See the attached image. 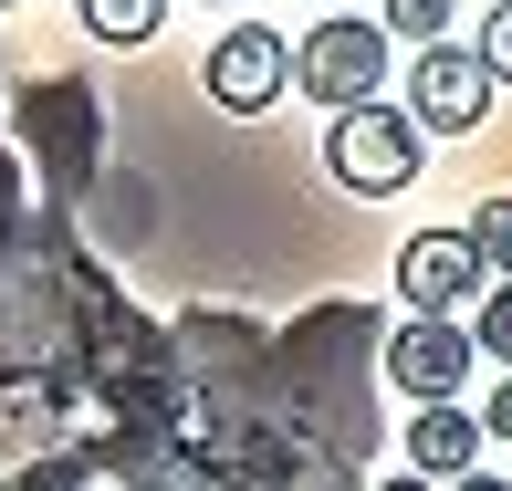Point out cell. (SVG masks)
<instances>
[{"mask_svg":"<svg viewBox=\"0 0 512 491\" xmlns=\"http://www.w3.org/2000/svg\"><path fill=\"white\" fill-rule=\"evenodd\" d=\"M11 126H21V157L42 168V189H53V199H74L84 178L105 168V105H95V84H84V74H32V84H21V105H11Z\"/></svg>","mask_w":512,"mask_h":491,"instance_id":"1","label":"cell"},{"mask_svg":"<svg viewBox=\"0 0 512 491\" xmlns=\"http://www.w3.org/2000/svg\"><path fill=\"white\" fill-rule=\"evenodd\" d=\"M387 21H314L304 42H293V95H314L324 115H345V105H377V84H387Z\"/></svg>","mask_w":512,"mask_h":491,"instance_id":"2","label":"cell"},{"mask_svg":"<svg viewBox=\"0 0 512 491\" xmlns=\"http://www.w3.org/2000/svg\"><path fill=\"white\" fill-rule=\"evenodd\" d=\"M324 168L356 199H398L418 178V115L408 105H345L335 126H324Z\"/></svg>","mask_w":512,"mask_h":491,"instance_id":"3","label":"cell"},{"mask_svg":"<svg viewBox=\"0 0 512 491\" xmlns=\"http://www.w3.org/2000/svg\"><path fill=\"white\" fill-rule=\"evenodd\" d=\"M199 84H209V105H220V115H272V105L293 95V42L262 32V21H230V32L209 42Z\"/></svg>","mask_w":512,"mask_h":491,"instance_id":"4","label":"cell"},{"mask_svg":"<svg viewBox=\"0 0 512 491\" xmlns=\"http://www.w3.org/2000/svg\"><path fill=\"white\" fill-rule=\"evenodd\" d=\"M492 63H481V42L460 53V42H418V63H408V115H418V136H471L481 115H492Z\"/></svg>","mask_w":512,"mask_h":491,"instance_id":"5","label":"cell"},{"mask_svg":"<svg viewBox=\"0 0 512 491\" xmlns=\"http://www.w3.org/2000/svg\"><path fill=\"white\" fill-rule=\"evenodd\" d=\"M481 293H492V262H481L471 230H418V241H398V303L408 314H460Z\"/></svg>","mask_w":512,"mask_h":491,"instance_id":"6","label":"cell"},{"mask_svg":"<svg viewBox=\"0 0 512 491\" xmlns=\"http://www.w3.org/2000/svg\"><path fill=\"white\" fill-rule=\"evenodd\" d=\"M471 356H481V335H460L450 314H408L398 335H387V387L418 397V408H439V397L471 387Z\"/></svg>","mask_w":512,"mask_h":491,"instance_id":"7","label":"cell"},{"mask_svg":"<svg viewBox=\"0 0 512 491\" xmlns=\"http://www.w3.org/2000/svg\"><path fill=\"white\" fill-rule=\"evenodd\" d=\"M481 418L460 408V397H439V408H418L408 418V471H429V481H460V471H481Z\"/></svg>","mask_w":512,"mask_h":491,"instance_id":"8","label":"cell"},{"mask_svg":"<svg viewBox=\"0 0 512 491\" xmlns=\"http://www.w3.org/2000/svg\"><path fill=\"white\" fill-rule=\"evenodd\" d=\"M157 21H168V0H84L95 42H157Z\"/></svg>","mask_w":512,"mask_h":491,"instance_id":"9","label":"cell"},{"mask_svg":"<svg viewBox=\"0 0 512 491\" xmlns=\"http://www.w3.org/2000/svg\"><path fill=\"white\" fill-rule=\"evenodd\" d=\"M377 21L398 42H450V0H377Z\"/></svg>","mask_w":512,"mask_h":491,"instance_id":"10","label":"cell"},{"mask_svg":"<svg viewBox=\"0 0 512 491\" xmlns=\"http://www.w3.org/2000/svg\"><path fill=\"white\" fill-rule=\"evenodd\" d=\"M471 335H481V356H502V377H512V283H492L471 303Z\"/></svg>","mask_w":512,"mask_h":491,"instance_id":"11","label":"cell"},{"mask_svg":"<svg viewBox=\"0 0 512 491\" xmlns=\"http://www.w3.org/2000/svg\"><path fill=\"white\" fill-rule=\"evenodd\" d=\"M471 241H481V262L512 283V199H481V209H471Z\"/></svg>","mask_w":512,"mask_h":491,"instance_id":"12","label":"cell"},{"mask_svg":"<svg viewBox=\"0 0 512 491\" xmlns=\"http://www.w3.org/2000/svg\"><path fill=\"white\" fill-rule=\"evenodd\" d=\"M481 63L512 84V0H492V21H481Z\"/></svg>","mask_w":512,"mask_h":491,"instance_id":"13","label":"cell"},{"mask_svg":"<svg viewBox=\"0 0 512 491\" xmlns=\"http://www.w3.org/2000/svg\"><path fill=\"white\" fill-rule=\"evenodd\" d=\"M481 429H492V439H512V377L492 387V408H481Z\"/></svg>","mask_w":512,"mask_h":491,"instance_id":"14","label":"cell"},{"mask_svg":"<svg viewBox=\"0 0 512 491\" xmlns=\"http://www.w3.org/2000/svg\"><path fill=\"white\" fill-rule=\"evenodd\" d=\"M450 491H512V481H492V471H460V481H450Z\"/></svg>","mask_w":512,"mask_h":491,"instance_id":"15","label":"cell"},{"mask_svg":"<svg viewBox=\"0 0 512 491\" xmlns=\"http://www.w3.org/2000/svg\"><path fill=\"white\" fill-rule=\"evenodd\" d=\"M377 491H439V481L429 471H398V481H377Z\"/></svg>","mask_w":512,"mask_h":491,"instance_id":"16","label":"cell"}]
</instances>
